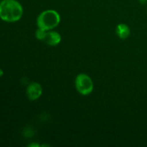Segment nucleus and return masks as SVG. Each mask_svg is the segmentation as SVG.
<instances>
[{"mask_svg":"<svg viewBox=\"0 0 147 147\" xmlns=\"http://www.w3.org/2000/svg\"><path fill=\"white\" fill-rule=\"evenodd\" d=\"M23 7L17 0H2L0 2V18L6 22H16L22 17Z\"/></svg>","mask_w":147,"mask_h":147,"instance_id":"obj_1","label":"nucleus"},{"mask_svg":"<svg viewBox=\"0 0 147 147\" xmlns=\"http://www.w3.org/2000/svg\"><path fill=\"white\" fill-rule=\"evenodd\" d=\"M60 22V16L57 11L53 9H48L39 14L37 19V25L41 30H52L55 28Z\"/></svg>","mask_w":147,"mask_h":147,"instance_id":"obj_2","label":"nucleus"},{"mask_svg":"<svg viewBox=\"0 0 147 147\" xmlns=\"http://www.w3.org/2000/svg\"><path fill=\"white\" fill-rule=\"evenodd\" d=\"M75 83H76V90L83 96H88L93 92V80L90 76L85 73H80L78 75Z\"/></svg>","mask_w":147,"mask_h":147,"instance_id":"obj_3","label":"nucleus"},{"mask_svg":"<svg viewBox=\"0 0 147 147\" xmlns=\"http://www.w3.org/2000/svg\"><path fill=\"white\" fill-rule=\"evenodd\" d=\"M27 96L30 100H36L42 94V88L38 83H32L27 86Z\"/></svg>","mask_w":147,"mask_h":147,"instance_id":"obj_4","label":"nucleus"},{"mask_svg":"<svg viewBox=\"0 0 147 147\" xmlns=\"http://www.w3.org/2000/svg\"><path fill=\"white\" fill-rule=\"evenodd\" d=\"M42 42L50 46H56L61 42V35L57 32L49 30L46 32Z\"/></svg>","mask_w":147,"mask_h":147,"instance_id":"obj_5","label":"nucleus"},{"mask_svg":"<svg viewBox=\"0 0 147 147\" xmlns=\"http://www.w3.org/2000/svg\"><path fill=\"white\" fill-rule=\"evenodd\" d=\"M116 32L118 37L121 40H126L130 36L131 30L129 26L126 24H118L116 29Z\"/></svg>","mask_w":147,"mask_h":147,"instance_id":"obj_6","label":"nucleus"},{"mask_svg":"<svg viewBox=\"0 0 147 147\" xmlns=\"http://www.w3.org/2000/svg\"><path fill=\"white\" fill-rule=\"evenodd\" d=\"M29 146H40V144H31L29 145Z\"/></svg>","mask_w":147,"mask_h":147,"instance_id":"obj_7","label":"nucleus"},{"mask_svg":"<svg viewBox=\"0 0 147 147\" xmlns=\"http://www.w3.org/2000/svg\"><path fill=\"white\" fill-rule=\"evenodd\" d=\"M139 1L142 4H145L147 2V0H139Z\"/></svg>","mask_w":147,"mask_h":147,"instance_id":"obj_8","label":"nucleus"},{"mask_svg":"<svg viewBox=\"0 0 147 147\" xmlns=\"http://www.w3.org/2000/svg\"><path fill=\"white\" fill-rule=\"evenodd\" d=\"M3 75H4V71L2 70V69L0 68V77H1Z\"/></svg>","mask_w":147,"mask_h":147,"instance_id":"obj_9","label":"nucleus"},{"mask_svg":"<svg viewBox=\"0 0 147 147\" xmlns=\"http://www.w3.org/2000/svg\"><path fill=\"white\" fill-rule=\"evenodd\" d=\"M0 2H1V0H0Z\"/></svg>","mask_w":147,"mask_h":147,"instance_id":"obj_10","label":"nucleus"}]
</instances>
